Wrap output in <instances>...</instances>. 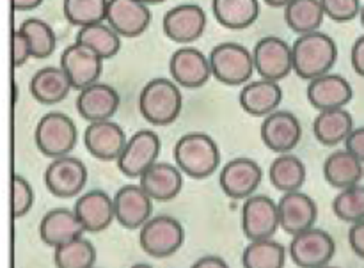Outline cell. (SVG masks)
<instances>
[{"mask_svg": "<svg viewBox=\"0 0 364 268\" xmlns=\"http://www.w3.org/2000/svg\"><path fill=\"white\" fill-rule=\"evenodd\" d=\"M84 227L73 210L53 208L39 223V237L50 247L57 249L75 238L84 237Z\"/></svg>", "mask_w": 364, "mask_h": 268, "instance_id": "26", "label": "cell"}, {"mask_svg": "<svg viewBox=\"0 0 364 268\" xmlns=\"http://www.w3.org/2000/svg\"><path fill=\"white\" fill-rule=\"evenodd\" d=\"M77 43L85 45L105 60L117 55L121 48V36L107 21H102L78 28Z\"/></svg>", "mask_w": 364, "mask_h": 268, "instance_id": "33", "label": "cell"}, {"mask_svg": "<svg viewBox=\"0 0 364 268\" xmlns=\"http://www.w3.org/2000/svg\"><path fill=\"white\" fill-rule=\"evenodd\" d=\"M354 130V117L347 109L322 110L313 121V134L320 144L333 148L348 139Z\"/></svg>", "mask_w": 364, "mask_h": 268, "instance_id": "29", "label": "cell"}, {"mask_svg": "<svg viewBox=\"0 0 364 268\" xmlns=\"http://www.w3.org/2000/svg\"><path fill=\"white\" fill-rule=\"evenodd\" d=\"M359 20H361V25L364 27V4H363V7H361V13H359Z\"/></svg>", "mask_w": 364, "mask_h": 268, "instance_id": "50", "label": "cell"}, {"mask_svg": "<svg viewBox=\"0 0 364 268\" xmlns=\"http://www.w3.org/2000/svg\"><path fill=\"white\" fill-rule=\"evenodd\" d=\"M105 21L121 38H137L151 23V11L141 0H109Z\"/></svg>", "mask_w": 364, "mask_h": 268, "instance_id": "18", "label": "cell"}, {"mask_svg": "<svg viewBox=\"0 0 364 268\" xmlns=\"http://www.w3.org/2000/svg\"><path fill=\"white\" fill-rule=\"evenodd\" d=\"M345 149L364 164V127L354 128L348 139L345 141Z\"/></svg>", "mask_w": 364, "mask_h": 268, "instance_id": "42", "label": "cell"}, {"mask_svg": "<svg viewBox=\"0 0 364 268\" xmlns=\"http://www.w3.org/2000/svg\"><path fill=\"white\" fill-rule=\"evenodd\" d=\"M34 205V191L32 185L20 174H14L11 180V217L14 220L21 219L31 212Z\"/></svg>", "mask_w": 364, "mask_h": 268, "instance_id": "39", "label": "cell"}, {"mask_svg": "<svg viewBox=\"0 0 364 268\" xmlns=\"http://www.w3.org/2000/svg\"><path fill=\"white\" fill-rule=\"evenodd\" d=\"M212 77L226 85H245L251 82L255 70L252 50L240 43L226 41L213 46L208 55Z\"/></svg>", "mask_w": 364, "mask_h": 268, "instance_id": "4", "label": "cell"}, {"mask_svg": "<svg viewBox=\"0 0 364 268\" xmlns=\"http://www.w3.org/2000/svg\"><path fill=\"white\" fill-rule=\"evenodd\" d=\"M20 31L28 39L32 48V59H48L57 46V36L50 23L39 18H28L20 25Z\"/></svg>", "mask_w": 364, "mask_h": 268, "instance_id": "36", "label": "cell"}, {"mask_svg": "<svg viewBox=\"0 0 364 268\" xmlns=\"http://www.w3.org/2000/svg\"><path fill=\"white\" fill-rule=\"evenodd\" d=\"M263 171L255 160L233 159L220 171L219 183L224 194L231 199H247L255 195L262 183Z\"/></svg>", "mask_w": 364, "mask_h": 268, "instance_id": "17", "label": "cell"}, {"mask_svg": "<svg viewBox=\"0 0 364 268\" xmlns=\"http://www.w3.org/2000/svg\"><path fill=\"white\" fill-rule=\"evenodd\" d=\"M75 105H77L82 119L96 123V121L112 119L119 110L121 98L117 89H114L112 85L96 82V84L78 91Z\"/></svg>", "mask_w": 364, "mask_h": 268, "instance_id": "20", "label": "cell"}, {"mask_svg": "<svg viewBox=\"0 0 364 268\" xmlns=\"http://www.w3.org/2000/svg\"><path fill=\"white\" fill-rule=\"evenodd\" d=\"M279 208V224L284 233L295 235L315 227L318 208L316 203L304 192H287L277 203Z\"/></svg>", "mask_w": 364, "mask_h": 268, "instance_id": "21", "label": "cell"}, {"mask_svg": "<svg viewBox=\"0 0 364 268\" xmlns=\"http://www.w3.org/2000/svg\"><path fill=\"white\" fill-rule=\"evenodd\" d=\"M141 2L148 4V6H153V4H162V2H166V0H141Z\"/></svg>", "mask_w": 364, "mask_h": 268, "instance_id": "48", "label": "cell"}, {"mask_svg": "<svg viewBox=\"0 0 364 268\" xmlns=\"http://www.w3.org/2000/svg\"><path fill=\"white\" fill-rule=\"evenodd\" d=\"M109 0H64L63 11L66 20L77 27L102 23L107 18Z\"/></svg>", "mask_w": 364, "mask_h": 268, "instance_id": "37", "label": "cell"}, {"mask_svg": "<svg viewBox=\"0 0 364 268\" xmlns=\"http://www.w3.org/2000/svg\"><path fill=\"white\" fill-rule=\"evenodd\" d=\"M287 258L288 249L269 238L251 242L242 252V265L244 268H284Z\"/></svg>", "mask_w": 364, "mask_h": 268, "instance_id": "34", "label": "cell"}, {"mask_svg": "<svg viewBox=\"0 0 364 268\" xmlns=\"http://www.w3.org/2000/svg\"><path fill=\"white\" fill-rule=\"evenodd\" d=\"M322 2L326 16L338 23L354 20L361 13V0H320Z\"/></svg>", "mask_w": 364, "mask_h": 268, "instance_id": "40", "label": "cell"}, {"mask_svg": "<svg viewBox=\"0 0 364 268\" xmlns=\"http://www.w3.org/2000/svg\"><path fill=\"white\" fill-rule=\"evenodd\" d=\"M174 162L181 173L194 180L212 176L220 164L217 142L203 132H191L174 144Z\"/></svg>", "mask_w": 364, "mask_h": 268, "instance_id": "2", "label": "cell"}, {"mask_svg": "<svg viewBox=\"0 0 364 268\" xmlns=\"http://www.w3.org/2000/svg\"><path fill=\"white\" fill-rule=\"evenodd\" d=\"M53 262L57 268H95L96 249L87 238H75L55 249Z\"/></svg>", "mask_w": 364, "mask_h": 268, "instance_id": "35", "label": "cell"}, {"mask_svg": "<svg viewBox=\"0 0 364 268\" xmlns=\"http://www.w3.org/2000/svg\"><path fill=\"white\" fill-rule=\"evenodd\" d=\"M78 132L73 119L63 112H48L38 121L34 141L39 153L48 159L68 156L77 144Z\"/></svg>", "mask_w": 364, "mask_h": 268, "instance_id": "5", "label": "cell"}, {"mask_svg": "<svg viewBox=\"0 0 364 268\" xmlns=\"http://www.w3.org/2000/svg\"><path fill=\"white\" fill-rule=\"evenodd\" d=\"M322 268H338V267H331V265H326V267H322Z\"/></svg>", "mask_w": 364, "mask_h": 268, "instance_id": "51", "label": "cell"}, {"mask_svg": "<svg viewBox=\"0 0 364 268\" xmlns=\"http://www.w3.org/2000/svg\"><path fill=\"white\" fill-rule=\"evenodd\" d=\"M364 176V164L347 149L333 151L323 162V178L334 188L354 187Z\"/></svg>", "mask_w": 364, "mask_h": 268, "instance_id": "28", "label": "cell"}, {"mask_svg": "<svg viewBox=\"0 0 364 268\" xmlns=\"http://www.w3.org/2000/svg\"><path fill=\"white\" fill-rule=\"evenodd\" d=\"M270 7H287L291 0H263Z\"/></svg>", "mask_w": 364, "mask_h": 268, "instance_id": "47", "label": "cell"}, {"mask_svg": "<svg viewBox=\"0 0 364 268\" xmlns=\"http://www.w3.org/2000/svg\"><path fill=\"white\" fill-rule=\"evenodd\" d=\"M162 142L153 130H139L128 139L117 167L128 178H141L149 167L159 162Z\"/></svg>", "mask_w": 364, "mask_h": 268, "instance_id": "9", "label": "cell"}, {"mask_svg": "<svg viewBox=\"0 0 364 268\" xmlns=\"http://www.w3.org/2000/svg\"><path fill=\"white\" fill-rule=\"evenodd\" d=\"M255 70L259 78L279 82L294 71L291 46L277 36H265L252 48Z\"/></svg>", "mask_w": 364, "mask_h": 268, "instance_id": "8", "label": "cell"}, {"mask_svg": "<svg viewBox=\"0 0 364 268\" xmlns=\"http://www.w3.org/2000/svg\"><path fill=\"white\" fill-rule=\"evenodd\" d=\"M127 142L124 130L112 119L89 123L84 132L85 149L103 162H117Z\"/></svg>", "mask_w": 364, "mask_h": 268, "instance_id": "16", "label": "cell"}, {"mask_svg": "<svg viewBox=\"0 0 364 268\" xmlns=\"http://www.w3.org/2000/svg\"><path fill=\"white\" fill-rule=\"evenodd\" d=\"M183 109V95L180 85L171 78H153L139 95V110L148 123L167 127L180 117Z\"/></svg>", "mask_w": 364, "mask_h": 268, "instance_id": "3", "label": "cell"}, {"mask_svg": "<svg viewBox=\"0 0 364 268\" xmlns=\"http://www.w3.org/2000/svg\"><path fill=\"white\" fill-rule=\"evenodd\" d=\"M354 98L350 82L341 75L327 73L308 84V102L318 112L322 110L345 109Z\"/></svg>", "mask_w": 364, "mask_h": 268, "instance_id": "23", "label": "cell"}, {"mask_svg": "<svg viewBox=\"0 0 364 268\" xmlns=\"http://www.w3.org/2000/svg\"><path fill=\"white\" fill-rule=\"evenodd\" d=\"M87 183V167L75 156L53 159L45 171V185L55 198L70 199L80 194Z\"/></svg>", "mask_w": 364, "mask_h": 268, "instance_id": "11", "label": "cell"}, {"mask_svg": "<svg viewBox=\"0 0 364 268\" xmlns=\"http://www.w3.org/2000/svg\"><path fill=\"white\" fill-rule=\"evenodd\" d=\"M32 57V48L28 39L25 38L23 32L18 28L13 32V38H11V60H13L14 68H20L27 63Z\"/></svg>", "mask_w": 364, "mask_h": 268, "instance_id": "41", "label": "cell"}, {"mask_svg": "<svg viewBox=\"0 0 364 268\" xmlns=\"http://www.w3.org/2000/svg\"><path fill=\"white\" fill-rule=\"evenodd\" d=\"M238 102L244 112L255 117H267L272 112L279 110L281 102H283V89L279 82L265 80H251L242 87Z\"/></svg>", "mask_w": 364, "mask_h": 268, "instance_id": "24", "label": "cell"}, {"mask_svg": "<svg viewBox=\"0 0 364 268\" xmlns=\"http://www.w3.org/2000/svg\"><path fill=\"white\" fill-rule=\"evenodd\" d=\"M171 78L180 87L198 89L203 87L212 78L210 59L194 46H181L171 55L169 60Z\"/></svg>", "mask_w": 364, "mask_h": 268, "instance_id": "14", "label": "cell"}, {"mask_svg": "<svg viewBox=\"0 0 364 268\" xmlns=\"http://www.w3.org/2000/svg\"><path fill=\"white\" fill-rule=\"evenodd\" d=\"M336 252V242L327 231L311 227L291 237L288 254L301 268H322L329 265Z\"/></svg>", "mask_w": 364, "mask_h": 268, "instance_id": "7", "label": "cell"}, {"mask_svg": "<svg viewBox=\"0 0 364 268\" xmlns=\"http://www.w3.org/2000/svg\"><path fill=\"white\" fill-rule=\"evenodd\" d=\"M139 185L144 188L146 194L153 201L166 203L176 198L183 187V173L178 166H171L166 162H156L155 166L149 167L141 178Z\"/></svg>", "mask_w": 364, "mask_h": 268, "instance_id": "25", "label": "cell"}, {"mask_svg": "<svg viewBox=\"0 0 364 268\" xmlns=\"http://www.w3.org/2000/svg\"><path fill=\"white\" fill-rule=\"evenodd\" d=\"M269 178L274 188H277L283 194L297 192L301 191L306 181V166L299 156L284 153L270 164Z\"/></svg>", "mask_w": 364, "mask_h": 268, "instance_id": "31", "label": "cell"}, {"mask_svg": "<svg viewBox=\"0 0 364 268\" xmlns=\"http://www.w3.org/2000/svg\"><path fill=\"white\" fill-rule=\"evenodd\" d=\"M73 212L85 233L105 231L116 220L114 199L103 191H89L82 194L75 203Z\"/></svg>", "mask_w": 364, "mask_h": 268, "instance_id": "22", "label": "cell"}, {"mask_svg": "<svg viewBox=\"0 0 364 268\" xmlns=\"http://www.w3.org/2000/svg\"><path fill=\"white\" fill-rule=\"evenodd\" d=\"M183 240V226L180 224V220L169 215L151 217L141 227V237H139L142 251L156 259L169 258L174 252L180 251Z\"/></svg>", "mask_w": 364, "mask_h": 268, "instance_id": "6", "label": "cell"}, {"mask_svg": "<svg viewBox=\"0 0 364 268\" xmlns=\"http://www.w3.org/2000/svg\"><path fill=\"white\" fill-rule=\"evenodd\" d=\"M213 16L223 27L231 31L247 28L258 20V0H212Z\"/></svg>", "mask_w": 364, "mask_h": 268, "instance_id": "30", "label": "cell"}, {"mask_svg": "<svg viewBox=\"0 0 364 268\" xmlns=\"http://www.w3.org/2000/svg\"><path fill=\"white\" fill-rule=\"evenodd\" d=\"M191 268H230V265L219 256H205V258L198 259Z\"/></svg>", "mask_w": 364, "mask_h": 268, "instance_id": "45", "label": "cell"}, {"mask_svg": "<svg viewBox=\"0 0 364 268\" xmlns=\"http://www.w3.org/2000/svg\"><path fill=\"white\" fill-rule=\"evenodd\" d=\"M291 55L295 73L311 82L333 70L338 59V46L329 34L316 31L299 36L291 45Z\"/></svg>", "mask_w": 364, "mask_h": 268, "instance_id": "1", "label": "cell"}, {"mask_svg": "<svg viewBox=\"0 0 364 268\" xmlns=\"http://www.w3.org/2000/svg\"><path fill=\"white\" fill-rule=\"evenodd\" d=\"M14 11H31L43 4V0H11Z\"/></svg>", "mask_w": 364, "mask_h": 268, "instance_id": "46", "label": "cell"}, {"mask_svg": "<svg viewBox=\"0 0 364 268\" xmlns=\"http://www.w3.org/2000/svg\"><path fill=\"white\" fill-rule=\"evenodd\" d=\"M60 68L77 91L96 84L103 73V59L85 45L75 41L60 53Z\"/></svg>", "mask_w": 364, "mask_h": 268, "instance_id": "12", "label": "cell"}, {"mask_svg": "<svg viewBox=\"0 0 364 268\" xmlns=\"http://www.w3.org/2000/svg\"><path fill=\"white\" fill-rule=\"evenodd\" d=\"M130 268H153V267L148 265V263H135V265L130 267Z\"/></svg>", "mask_w": 364, "mask_h": 268, "instance_id": "49", "label": "cell"}, {"mask_svg": "<svg viewBox=\"0 0 364 268\" xmlns=\"http://www.w3.org/2000/svg\"><path fill=\"white\" fill-rule=\"evenodd\" d=\"M333 212L340 220L358 224L364 220V185H354L340 191L333 201Z\"/></svg>", "mask_w": 364, "mask_h": 268, "instance_id": "38", "label": "cell"}, {"mask_svg": "<svg viewBox=\"0 0 364 268\" xmlns=\"http://www.w3.org/2000/svg\"><path fill=\"white\" fill-rule=\"evenodd\" d=\"M162 28L171 41L187 45L203 36L206 28V13L196 4H180L164 14Z\"/></svg>", "mask_w": 364, "mask_h": 268, "instance_id": "15", "label": "cell"}, {"mask_svg": "<svg viewBox=\"0 0 364 268\" xmlns=\"http://www.w3.org/2000/svg\"><path fill=\"white\" fill-rule=\"evenodd\" d=\"M348 244H350L352 251L364 259V220L352 224L350 230H348Z\"/></svg>", "mask_w": 364, "mask_h": 268, "instance_id": "43", "label": "cell"}, {"mask_svg": "<svg viewBox=\"0 0 364 268\" xmlns=\"http://www.w3.org/2000/svg\"><path fill=\"white\" fill-rule=\"evenodd\" d=\"M116 220L127 230H141L153 213V199L141 185H124L114 195Z\"/></svg>", "mask_w": 364, "mask_h": 268, "instance_id": "19", "label": "cell"}, {"mask_svg": "<svg viewBox=\"0 0 364 268\" xmlns=\"http://www.w3.org/2000/svg\"><path fill=\"white\" fill-rule=\"evenodd\" d=\"M326 11L320 0H291L284 7V20L295 34L316 32L323 23Z\"/></svg>", "mask_w": 364, "mask_h": 268, "instance_id": "32", "label": "cell"}, {"mask_svg": "<svg viewBox=\"0 0 364 268\" xmlns=\"http://www.w3.org/2000/svg\"><path fill=\"white\" fill-rule=\"evenodd\" d=\"M73 85L60 66H45L31 78V95L41 105H55L68 98Z\"/></svg>", "mask_w": 364, "mask_h": 268, "instance_id": "27", "label": "cell"}, {"mask_svg": "<svg viewBox=\"0 0 364 268\" xmlns=\"http://www.w3.org/2000/svg\"><path fill=\"white\" fill-rule=\"evenodd\" d=\"M262 141L270 151L290 153L299 146L302 139V127L301 121L295 114L288 110H276L270 116L263 117L262 128H259Z\"/></svg>", "mask_w": 364, "mask_h": 268, "instance_id": "13", "label": "cell"}, {"mask_svg": "<svg viewBox=\"0 0 364 268\" xmlns=\"http://www.w3.org/2000/svg\"><path fill=\"white\" fill-rule=\"evenodd\" d=\"M279 224V208L269 195L255 194L242 206V231L249 242L269 240L276 235Z\"/></svg>", "mask_w": 364, "mask_h": 268, "instance_id": "10", "label": "cell"}, {"mask_svg": "<svg viewBox=\"0 0 364 268\" xmlns=\"http://www.w3.org/2000/svg\"><path fill=\"white\" fill-rule=\"evenodd\" d=\"M350 63L355 73H358L359 77H364V34L359 36L354 41V45H352Z\"/></svg>", "mask_w": 364, "mask_h": 268, "instance_id": "44", "label": "cell"}]
</instances>
